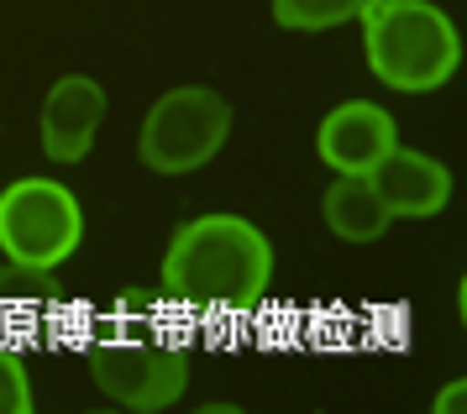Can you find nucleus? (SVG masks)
<instances>
[{
	"mask_svg": "<svg viewBox=\"0 0 467 414\" xmlns=\"http://www.w3.org/2000/svg\"><path fill=\"white\" fill-rule=\"evenodd\" d=\"M226 137H232V105L205 84H179L148 110L137 152L152 173L179 179V173H194V168L211 163L226 147Z\"/></svg>",
	"mask_w": 467,
	"mask_h": 414,
	"instance_id": "nucleus-4",
	"label": "nucleus"
},
{
	"mask_svg": "<svg viewBox=\"0 0 467 414\" xmlns=\"http://www.w3.org/2000/svg\"><path fill=\"white\" fill-rule=\"evenodd\" d=\"M0 414H32V373L16 347H0Z\"/></svg>",
	"mask_w": 467,
	"mask_h": 414,
	"instance_id": "nucleus-12",
	"label": "nucleus"
},
{
	"mask_svg": "<svg viewBox=\"0 0 467 414\" xmlns=\"http://www.w3.org/2000/svg\"><path fill=\"white\" fill-rule=\"evenodd\" d=\"M89 373L100 394L127 409H163L190 383V352L158 326V310L127 305L121 326L89 347Z\"/></svg>",
	"mask_w": 467,
	"mask_h": 414,
	"instance_id": "nucleus-3",
	"label": "nucleus"
},
{
	"mask_svg": "<svg viewBox=\"0 0 467 414\" xmlns=\"http://www.w3.org/2000/svg\"><path fill=\"white\" fill-rule=\"evenodd\" d=\"M106 121V89L85 74H64L43 100V152L53 163H79Z\"/></svg>",
	"mask_w": 467,
	"mask_h": 414,
	"instance_id": "nucleus-8",
	"label": "nucleus"
},
{
	"mask_svg": "<svg viewBox=\"0 0 467 414\" xmlns=\"http://www.w3.org/2000/svg\"><path fill=\"white\" fill-rule=\"evenodd\" d=\"M368 184L379 189L383 210L394 215V221H431V215H441L446 200H451V173H446L436 158H425L415 147H389L383 152V163L368 173Z\"/></svg>",
	"mask_w": 467,
	"mask_h": 414,
	"instance_id": "nucleus-7",
	"label": "nucleus"
},
{
	"mask_svg": "<svg viewBox=\"0 0 467 414\" xmlns=\"http://www.w3.org/2000/svg\"><path fill=\"white\" fill-rule=\"evenodd\" d=\"M368 0H274V21L289 32H326L341 21H358Z\"/></svg>",
	"mask_w": 467,
	"mask_h": 414,
	"instance_id": "nucleus-11",
	"label": "nucleus"
},
{
	"mask_svg": "<svg viewBox=\"0 0 467 414\" xmlns=\"http://www.w3.org/2000/svg\"><path fill=\"white\" fill-rule=\"evenodd\" d=\"M64 289L53 268H26V263H5L0 268V331H32L47 315H58Z\"/></svg>",
	"mask_w": 467,
	"mask_h": 414,
	"instance_id": "nucleus-9",
	"label": "nucleus"
},
{
	"mask_svg": "<svg viewBox=\"0 0 467 414\" xmlns=\"http://www.w3.org/2000/svg\"><path fill=\"white\" fill-rule=\"evenodd\" d=\"M320 210H326V226L337 231L341 242H379L383 231L394 226V215L383 210L379 189L368 179H358V173H341L337 184L326 189Z\"/></svg>",
	"mask_w": 467,
	"mask_h": 414,
	"instance_id": "nucleus-10",
	"label": "nucleus"
},
{
	"mask_svg": "<svg viewBox=\"0 0 467 414\" xmlns=\"http://www.w3.org/2000/svg\"><path fill=\"white\" fill-rule=\"evenodd\" d=\"M462 404H467V383H462V378H457V383H446L441 394H436V414H451V409L462 414Z\"/></svg>",
	"mask_w": 467,
	"mask_h": 414,
	"instance_id": "nucleus-13",
	"label": "nucleus"
},
{
	"mask_svg": "<svg viewBox=\"0 0 467 414\" xmlns=\"http://www.w3.org/2000/svg\"><path fill=\"white\" fill-rule=\"evenodd\" d=\"M85 242V210L58 179H16L0 189V252L26 268H58Z\"/></svg>",
	"mask_w": 467,
	"mask_h": 414,
	"instance_id": "nucleus-5",
	"label": "nucleus"
},
{
	"mask_svg": "<svg viewBox=\"0 0 467 414\" xmlns=\"http://www.w3.org/2000/svg\"><path fill=\"white\" fill-rule=\"evenodd\" d=\"M394 142H400V137H394V116L373 100L337 105L316 131L320 163L331 168V173H358V179H368Z\"/></svg>",
	"mask_w": 467,
	"mask_h": 414,
	"instance_id": "nucleus-6",
	"label": "nucleus"
},
{
	"mask_svg": "<svg viewBox=\"0 0 467 414\" xmlns=\"http://www.w3.org/2000/svg\"><path fill=\"white\" fill-rule=\"evenodd\" d=\"M274 247L242 215H194L163 252V289L173 305L205 315H242L268 294Z\"/></svg>",
	"mask_w": 467,
	"mask_h": 414,
	"instance_id": "nucleus-1",
	"label": "nucleus"
},
{
	"mask_svg": "<svg viewBox=\"0 0 467 414\" xmlns=\"http://www.w3.org/2000/svg\"><path fill=\"white\" fill-rule=\"evenodd\" d=\"M358 21H362V47H368L373 79L400 89V95L441 89L462 63L457 26L431 0H368Z\"/></svg>",
	"mask_w": 467,
	"mask_h": 414,
	"instance_id": "nucleus-2",
	"label": "nucleus"
}]
</instances>
